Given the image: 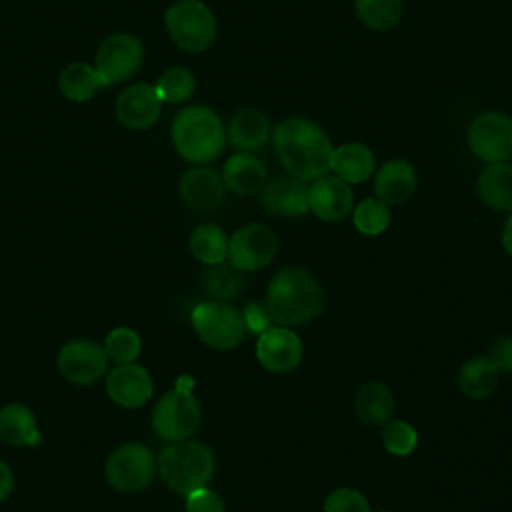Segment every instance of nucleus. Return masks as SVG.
Wrapping results in <instances>:
<instances>
[{"mask_svg":"<svg viewBox=\"0 0 512 512\" xmlns=\"http://www.w3.org/2000/svg\"><path fill=\"white\" fill-rule=\"evenodd\" d=\"M272 144L284 170L304 182L330 170L332 140L322 126L308 118H286L272 130Z\"/></svg>","mask_w":512,"mask_h":512,"instance_id":"1","label":"nucleus"},{"mask_svg":"<svg viewBox=\"0 0 512 512\" xmlns=\"http://www.w3.org/2000/svg\"><path fill=\"white\" fill-rule=\"evenodd\" d=\"M264 306L272 324L294 328L324 312L326 294L312 272L302 266H284L270 278Z\"/></svg>","mask_w":512,"mask_h":512,"instance_id":"2","label":"nucleus"},{"mask_svg":"<svg viewBox=\"0 0 512 512\" xmlns=\"http://www.w3.org/2000/svg\"><path fill=\"white\" fill-rule=\"evenodd\" d=\"M170 140L180 158L190 164L216 160L226 144V128L220 116L202 104L182 108L170 126Z\"/></svg>","mask_w":512,"mask_h":512,"instance_id":"3","label":"nucleus"},{"mask_svg":"<svg viewBox=\"0 0 512 512\" xmlns=\"http://www.w3.org/2000/svg\"><path fill=\"white\" fill-rule=\"evenodd\" d=\"M156 472L172 492L186 496L210 484L216 472V456L200 440L170 442L156 456Z\"/></svg>","mask_w":512,"mask_h":512,"instance_id":"4","label":"nucleus"},{"mask_svg":"<svg viewBox=\"0 0 512 512\" xmlns=\"http://www.w3.org/2000/svg\"><path fill=\"white\" fill-rule=\"evenodd\" d=\"M170 40L184 52L198 54L212 46L218 24L212 10L200 0H178L164 14Z\"/></svg>","mask_w":512,"mask_h":512,"instance_id":"5","label":"nucleus"},{"mask_svg":"<svg viewBox=\"0 0 512 512\" xmlns=\"http://www.w3.org/2000/svg\"><path fill=\"white\" fill-rule=\"evenodd\" d=\"M196 336L214 350H234L246 336L242 312L228 300H204L190 314Z\"/></svg>","mask_w":512,"mask_h":512,"instance_id":"6","label":"nucleus"},{"mask_svg":"<svg viewBox=\"0 0 512 512\" xmlns=\"http://www.w3.org/2000/svg\"><path fill=\"white\" fill-rule=\"evenodd\" d=\"M104 476L116 492H140L156 476V454L142 442L120 444L106 458Z\"/></svg>","mask_w":512,"mask_h":512,"instance_id":"7","label":"nucleus"},{"mask_svg":"<svg viewBox=\"0 0 512 512\" xmlns=\"http://www.w3.org/2000/svg\"><path fill=\"white\" fill-rule=\"evenodd\" d=\"M200 422V400L186 388L164 392L152 410V428L166 442L190 438L200 428Z\"/></svg>","mask_w":512,"mask_h":512,"instance_id":"8","label":"nucleus"},{"mask_svg":"<svg viewBox=\"0 0 512 512\" xmlns=\"http://www.w3.org/2000/svg\"><path fill=\"white\" fill-rule=\"evenodd\" d=\"M144 62V46L130 32H112L106 36L94 56V68L104 86L130 80Z\"/></svg>","mask_w":512,"mask_h":512,"instance_id":"9","label":"nucleus"},{"mask_svg":"<svg viewBox=\"0 0 512 512\" xmlns=\"http://www.w3.org/2000/svg\"><path fill=\"white\" fill-rule=\"evenodd\" d=\"M278 248V234L268 224L250 222L230 236L228 262L240 272H258L272 264Z\"/></svg>","mask_w":512,"mask_h":512,"instance_id":"10","label":"nucleus"},{"mask_svg":"<svg viewBox=\"0 0 512 512\" xmlns=\"http://www.w3.org/2000/svg\"><path fill=\"white\" fill-rule=\"evenodd\" d=\"M466 142L482 162H506L512 156V118L498 110L480 112L468 126Z\"/></svg>","mask_w":512,"mask_h":512,"instance_id":"11","label":"nucleus"},{"mask_svg":"<svg viewBox=\"0 0 512 512\" xmlns=\"http://www.w3.org/2000/svg\"><path fill=\"white\" fill-rule=\"evenodd\" d=\"M58 372L76 386H90L108 372V356L102 344L86 338L66 342L56 356Z\"/></svg>","mask_w":512,"mask_h":512,"instance_id":"12","label":"nucleus"},{"mask_svg":"<svg viewBox=\"0 0 512 512\" xmlns=\"http://www.w3.org/2000/svg\"><path fill=\"white\" fill-rule=\"evenodd\" d=\"M302 340L286 326L272 324L256 340V360L272 374H288L296 370L302 362Z\"/></svg>","mask_w":512,"mask_h":512,"instance_id":"13","label":"nucleus"},{"mask_svg":"<svg viewBox=\"0 0 512 512\" xmlns=\"http://www.w3.org/2000/svg\"><path fill=\"white\" fill-rule=\"evenodd\" d=\"M162 100L148 82H136L124 88L114 104L118 122L128 130H148L152 128L162 112Z\"/></svg>","mask_w":512,"mask_h":512,"instance_id":"14","label":"nucleus"},{"mask_svg":"<svg viewBox=\"0 0 512 512\" xmlns=\"http://www.w3.org/2000/svg\"><path fill=\"white\" fill-rule=\"evenodd\" d=\"M354 208V192L348 182L334 176H320L308 186V212L322 222H340Z\"/></svg>","mask_w":512,"mask_h":512,"instance_id":"15","label":"nucleus"},{"mask_svg":"<svg viewBox=\"0 0 512 512\" xmlns=\"http://www.w3.org/2000/svg\"><path fill=\"white\" fill-rule=\"evenodd\" d=\"M152 392V376L136 362L116 364L106 372V394L120 408H140L152 398Z\"/></svg>","mask_w":512,"mask_h":512,"instance_id":"16","label":"nucleus"},{"mask_svg":"<svg viewBox=\"0 0 512 512\" xmlns=\"http://www.w3.org/2000/svg\"><path fill=\"white\" fill-rule=\"evenodd\" d=\"M264 210L278 218L304 216L308 212V184L290 174L266 180L260 190Z\"/></svg>","mask_w":512,"mask_h":512,"instance_id":"17","label":"nucleus"},{"mask_svg":"<svg viewBox=\"0 0 512 512\" xmlns=\"http://www.w3.org/2000/svg\"><path fill=\"white\" fill-rule=\"evenodd\" d=\"M178 194L188 208L212 210L224 200L226 184L218 170L206 164H196L180 176Z\"/></svg>","mask_w":512,"mask_h":512,"instance_id":"18","label":"nucleus"},{"mask_svg":"<svg viewBox=\"0 0 512 512\" xmlns=\"http://www.w3.org/2000/svg\"><path fill=\"white\" fill-rule=\"evenodd\" d=\"M416 184H418V178H416L414 166L402 158L384 162L374 176L376 198L388 206L406 202L414 194Z\"/></svg>","mask_w":512,"mask_h":512,"instance_id":"19","label":"nucleus"},{"mask_svg":"<svg viewBox=\"0 0 512 512\" xmlns=\"http://www.w3.org/2000/svg\"><path fill=\"white\" fill-rule=\"evenodd\" d=\"M270 132L272 126L268 116L256 108L238 110L226 126V138L238 152H256L264 148Z\"/></svg>","mask_w":512,"mask_h":512,"instance_id":"20","label":"nucleus"},{"mask_svg":"<svg viewBox=\"0 0 512 512\" xmlns=\"http://www.w3.org/2000/svg\"><path fill=\"white\" fill-rule=\"evenodd\" d=\"M396 400L384 382H366L354 394V414L368 428H382L394 416Z\"/></svg>","mask_w":512,"mask_h":512,"instance_id":"21","label":"nucleus"},{"mask_svg":"<svg viewBox=\"0 0 512 512\" xmlns=\"http://www.w3.org/2000/svg\"><path fill=\"white\" fill-rule=\"evenodd\" d=\"M220 174L226 188L240 196L256 194L266 184V166L254 152L232 154Z\"/></svg>","mask_w":512,"mask_h":512,"instance_id":"22","label":"nucleus"},{"mask_svg":"<svg viewBox=\"0 0 512 512\" xmlns=\"http://www.w3.org/2000/svg\"><path fill=\"white\" fill-rule=\"evenodd\" d=\"M330 170L348 184H360L374 176L376 156L366 144L348 142L332 150Z\"/></svg>","mask_w":512,"mask_h":512,"instance_id":"23","label":"nucleus"},{"mask_svg":"<svg viewBox=\"0 0 512 512\" xmlns=\"http://www.w3.org/2000/svg\"><path fill=\"white\" fill-rule=\"evenodd\" d=\"M500 384V370L488 354L468 358L458 370V388L466 398L486 400Z\"/></svg>","mask_w":512,"mask_h":512,"instance_id":"24","label":"nucleus"},{"mask_svg":"<svg viewBox=\"0 0 512 512\" xmlns=\"http://www.w3.org/2000/svg\"><path fill=\"white\" fill-rule=\"evenodd\" d=\"M0 440L8 446H38L42 434L34 412L22 402L0 408Z\"/></svg>","mask_w":512,"mask_h":512,"instance_id":"25","label":"nucleus"},{"mask_svg":"<svg viewBox=\"0 0 512 512\" xmlns=\"http://www.w3.org/2000/svg\"><path fill=\"white\" fill-rule=\"evenodd\" d=\"M476 192L488 208L496 212H512V164H486L478 174Z\"/></svg>","mask_w":512,"mask_h":512,"instance_id":"26","label":"nucleus"},{"mask_svg":"<svg viewBox=\"0 0 512 512\" xmlns=\"http://www.w3.org/2000/svg\"><path fill=\"white\" fill-rule=\"evenodd\" d=\"M102 88L106 86L92 64L72 62L58 74V90L72 102H88Z\"/></svg>","mask_w":512,"mask_h":512,"instance_id":"27","label":"nucleus"},{"mask_svg":"<svg viewBox=\"0 0 512 512\" xmlns=\"http://www.w3.org/2000/svg\"><path fill=\"white\" fill-rule=\"evenodd\" d=\"M228 242L230 238L222 226L206 222V224H198L192 230L188 246L192 256L198 262L206 266H214L228 260Z\"/></svg>","mask_w":512,"mask_h":512,"instance_id":"28","label":"nucleus"},{"mask_svg":"<svg viewBox=\"0 0 512 512\" xmlns=\"http://www.w3.org/2000/svg\"><path fill=\"white\" fill-rule=\"evenodd\" d=\"M402 10V0H354L358 20L376 32L394 28L402 18Z\"/></svg>","mask_w":512,"mask_h":512,"instance_id":"29","label":"nucleus"},{"mask_svg":"<svg viewBox=\"0 0 512 512\" xmlns=\"http://www.w3.org/2000/svg\"><path fill=\"white\" fill-rule=\"evenodd\" d=\"M158 96L166 104H182L196 92V78L188 68L172 66L154 84Z\"/></svg>","mask_w":512,"mask_h":512,"instance_id":"30","label":"nucleus"},{"mask_svg":"<svg viewBox=\"0 0 512 512\" xmlns=\"http://www.w3.org/2000/svg\"><path fill=\"white\" fill-rule=\"evenodd\" d=\"M354 228L364 236H380L392 222L390 206L378 198H364L352 212Z\"/></svg>","mask_w":512,"mask_h":512,"instance_id":"31","label":"nucleus"},{"mask_svg":"<svg viewBox=\"0 0 512 512\" xmlns=\"http://www.w3.org/2000/svg\"><path fill=\"white\" fill-rule=\"evenodd\" d=\"M244 272L234 268L230 262L208 266L204 274V288L216 300H230L244 290Z\"/></svg>","mask_w":512,"mask_h":512,"instance_id":"32","label":"nucleus"},{"mask_svg":"<svg viewBox=\"0 0 512 512\" xmlns=\"http://www.w3.org/2000/svg\"><path fill=\"white\" fill-rule=\"evenodd\" d=\"M102 348H104L108 360H112L116 364H128L140 356L142 338L134 328L116 326L106 334Z\"/></svg>","mask_w":512,"mask_h":512,"instance_id":"33","label":"nucleus"},{"mask_svg":"<svg viewBox=\"0 0 512 512\" xmlns=\"http://www.w3.org/2000/svg\"><path fill=\"white\" fill-rule=\"evenodd\" d=\"M380 440H382V446H384V450L388 454L404 458V456H410L416 450V446H418V432L406 420L390 418L380 428Z\"/></svg>","mask_w":512,"mask_h":512,"instance_id":"34","label":"nucleus"},{"mask_svg":"<svg viewBox=\"0 0 512 512\" xmlns=\"http://www.w3.org/2000/svg\"><path fill=\"white\" fill-rule=\"evenodd\" d=\"M324 512H372L368 498L352 488V486H338L334 488L324 500Z\"/></svg>","mask_w":512,"mask_h":512,"instance_id":"35","label":"nucleus"},{"mask_svg":"<svg viewBox=\"0 0 512 512\" xmlns=\"http://www.w3.org/2000/svg\"><path fill=\"white\" fill-rule=\"evenodd\" d=\"M184 512H226V506L220 494L202 486L184 496Z\"/></svg>","mask_w":512,"mask_h":512,"instance_id":"36","label":"nucleus"},{"mask_svg":"<svg viewBox=\"0 0 512 512\" xmlns=\"http://www.w3.org/2000/svg\"><path fill=\"white\" fill-rule=\"evenodd\" d=\"M242 318L246 324V332H252V334H262L266 328L272 326L266 306L260 302H248L242 310Z\"/></svg>","mask_w":512,"mask_h":512,"instance_id":"37","label":"nucleus"},{"mask_svg":"<svg viewBox=\"0 0 512 512\" xmlns=\"http://www.w3.org/2000/svg\"><path fill=\"white\" fill-rule=\"evenodd\" d=\"M488 356L500 372L512 374V336H500L492 342Z\"/></svg>","mask_w":512,"mask_h":512,"instance_id":"38","label":"nucleus"},{"mask_svg":"<svg viewBox=\"0 0 512 512\" xmlns=\"http://www.w3.org/2000/svg\"><path fill=\"white\" fill-rule=\"evenodd\" d=\"M14 490V472L12 468L0 460V502H4Z\"/></svg>","mask_w":512,"mask_h":512,"instance_id":"39","label":"nucleus"},{"mask_svg":"<svg viewBox=\"0 0 512 512\" xmlns=\"http://www.w3.org/2000/svg\"><path fill=\"white\" fill-rule=\"evenodd\" d=\"M502 246L506 250V254L512 258V212L508 216V220L504 222V228H502Z\"/></svg>","mask_w":512,"mask_h":512,"instance_id":"40","label":"nucleus"},{"mask_svg":"<svg viewBox=\"0 0 512 512\" xmlns=\"http://www.w3.org/2000/svg\"><path fill=\"white\" fill-rule=\"evenodd\" d=\"M384 512H386V510H384Z\"/></svg>","mask_w":512,"mask_h":512,"instance_id":"41","label":"nucleus"}]
</instances>
